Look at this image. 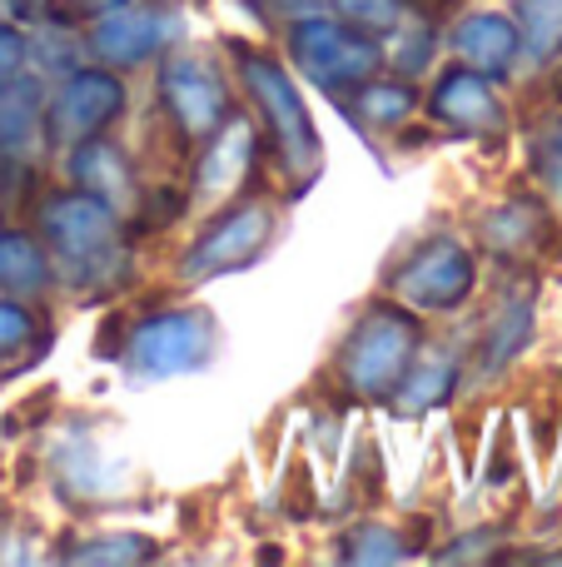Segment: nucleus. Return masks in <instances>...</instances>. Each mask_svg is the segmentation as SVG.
I'll return each mask as SVG.
<instances>
[{
    "label": "nucleus",
    "instance_id": "22",
    "mask_svg": "<svg viewBox=\"0 0 562 567\" xmlns=\"http://www.w3.org/2000/svg\"><path fill=\"white\" fill-rule=\"evenodd\" d=\"M20 55H25V45H20V35H15V30H10V25H0V80H10V75H15Z\"/></svg>",
    "mask_w": 562,
    "mask_h": 567
},
{
    "label": "nucleus",
    "instance_id": "13",
    "mask_svg": "<svg viewBox=\"0 0 562 567\" xmlns=\"http://www.w3.org/2000/svg\"><path fill=\"white\" fill-rule=\"evenodd\" d=\"M155 45H159V16L155 10H125V16H110L105 25H95V35H90V50L115 70L119 65L129 70Z\"/></svg>",
    "mask_w": 562,
    "mask_h": 567
},
{
    "label": "nucleus",
    "instance_id": "10",
    "mask_svg": "<svg viewBox=\"0 0 562 567\" xmlns=\"http://www.w3.org/2000/svg\"><path fill=\"white\" fill-rule=\"evenodd\" d=\"M473 289V265L458 245H428L418 259H408V269L398 275V293H408L424 309H454L464 293Z\"/></svg>",
    "mask_w": 562,
    "mask_h": 567
},
{
    "label": "nucleus",
    "instance_id": "5",
    "mask_svg": "<svg viewBox=\"0 0 562 567\" xmlns=\"http://www.w3.org/2000/svg\"><path fill=\"white\" fill-rule=\"evenodd\" d=\"M289 45H294L299 65L324 90H334V95H344L348 85H358V80H368L378 70L374 40H364V30L334 25V20H304V25H294Z\"/></svg>",
    "mask_w": 562,
    "mask_h": 567
},
{
    "label": "nucleus",
    "instance_id": "6",
    "mask_svg": "<svg viewBox=\"0 0 562 567\" xmlns=\"http://www.w3.org/2000/svg\"><path fill=\"white\" fill-rule=\"evenodd\" d=\"M269 239H274V209L239 205L205 229V239L185 255V269H179V275L195 284V279H209V275H225V269H244L264 255Z\"/></svg>",
    "mask_w": 562,
    "mask_h": 567
},
{
    "label": "nucleus",
    "instance_id": "11",
    "mask_svg": "<svg viewBox=\"0 0 562 567\" xmlns=\"http://www.w3.org/2000/svg\"><path fill=\"white\" fill-rule=\"evenodd\" d=\"M249 159H254V135L244 120H225V135H215L205 145L195 175V199H225L235 185H244Z\"/></svg>",
    "mask_w": 562,
    "mask_h": 567
},
{
    "label": "nucleus",
    "instance_id": "14",
    "mask_svg": "<svg viewBox=\"0 0 562 567\" xmlns=\"http://www.w3.org/2000/svg\"><path fill=\"white\" fill-rule=\"evenodd\" d=\"M75 179L90 189V199H110V205H119V195H125L129 209L139 205V189H135V179H129L125 159H119V150H110L105 140H90V145H80Z\"/></svg>",
    "mask_w": 562,
    "mask_h": 567
},
{
    "label": "nucleus",
    "instance_id": "9",
    "mask_svg": "<svg viewBox=\"0 0 562 567\" xmlns=\"http://www.w3.org/2000/svg\"><path fill=\"white\" fill-rule=\"evenodd\" d=\"M434 120L454 135H488L498 140L508 130V115L498 95L483 85V75L468 65H454L434 90Z\"/></svg>",
    "mask_w": 562,
    "mask_h": 567
},
{
    "label": "nucleus",
    "instance_id": "16",
    "mask_svg": "<svg viewBox=\"0 0 562 567\" xmlns=\"http://www.w3.org/2000/svg\"><path fill=\"white\" fill-rule=\"evenodd\" d=\"M518 45L538 65L562 55V0H518Z\"/></svg>",
    "mask_w": 562,
    "mask_h": 567
},
{
    "label": "nucleus",
    "instance_id": "8",
    "mask_svg": "<svg viewBox=\"0 0 562 567\" xmlns=\"http://www.w3.org/2000/svg\"><path fill=\"white\" fill-rule=\"evenodd\" d=\"M205 353H209V319H199V313H159V319L139 323L135 339H129V363L139 373H149V379L195 369Z\"/></svg>",
    "mask_w": 562,
    "mask_h": 567
},
{
    "label": "nucleus",
    "instance_id": "2",
    "mask_svg": "<svg viewBox=\"0 0 562 567\" xmlns=\"http://www.w3.org/2000/svg\"><path fill=\"white\" fill-rule=\"evenodd\" d=\"M418 349V329L414 319H404V309L378 303L364 313V323L354 329V339L339 353V373H344L348 393L358 399H384L388 389H398V379L408 373Z\"/></svg>",
    "mask_w": 562,
    "mask_h": 567
},
{
    "label": "nucleus",
    "instance_id": "17",
    "mask_svg": "<svg viewBox=\"0 0 562 567\" xmlns=\"http://www.w3.org/2000/svg\"><path fill=\"white\" fill-rule=\"evenodd\" d=\"M0 284L10 293H40L50 284L45 249H35L25 235H0Z\"/></svg>",
    "mask_w": 562,
    "mask_h": 567
},
{
    "label": "nucleus",
    "instance_id": "18",
    "mask_svg": "<svg viewBox=\"0 0 562 567\" xmlns=\"http://www.w3.org/2000/svg\"><path fill=\"white\" fill-rule=\"evenodd\" d=\"M364 105V125H404L408 110H414V90L408 85H374L358 95Z\"/></svg>",
    "mask_w": 562,
    "mask_h": 567
},
{
    "label": "nucleus",
    "instance_id": "21",
    "mask_svg": "<svg viewBox=\"0 0 562 567\" xmlns=\"http://www.w3.org/2000/svg\"><path fill=\"white\" fill-rule=\"evenodd\" d=\"M533 155H538V169H543V175H548V179H553V185L562 189V125H553L543 140H538V150H533Z\"/></svg>",
    "mask_w": 562,
    "mask_h": 567
},
{
    "label": "nucleus",
    "instance_id": "7",
    "mask_svg": "<svg viewBox=\"0 0 562 567\" xmlns=\"http://www.w3.org/2000/svg\"><path fill=\"white\" fill-rule=\"evenodd\" d=\"M119 100H125V90H119L105 70H85V75H75L55 95V105H50L45 120H40V135L60 150L85 145L100 125H110V120L119 115Z\"/></svg>",
    "mask_w": 562,
    "mask_h": 567
},
{
    "label": "nucleus",
    "instance_id": "20",
    "mask_svg": "<svg viewBox=\"0 0 562 567\" xmlns=\"http://www.w3.org/2000/svg\"><path fill=\"white\" fill-rule=\"evenodd\" d=\"M354 30H394L398 16H404V0H339Z\"/></svg>",
    "mask_w": 562,
    "mask_h": 567
},
{
    "label": "nucleus",
    "instance_id": "23",
    "mask_svg": "<svg viewBox=\"0 0 562 567\" xmlns=\"http://www.w3.org/2000/svg\"><path fill=\"white\" fill-rule=\"evenodd\" d=\"M125 6V0H65V10H60V16H105V10H119Z\"/></svg>",
    "mask_w": 562,
    "mask_h": 567
},
{
    "label": "nucleus",
    "instance_id": "15",
    "mask_svg": "<svg viewBox=\"0 0 562 567\" xmlns=\"http://www.w3.org/2000/svg\"><path fill=\"white\" fill-rule=\"evenodd\" d=\"M40 120H45L40 85L35 80H10V85L0 90V150H6V155H25L40 140Z\"/></svg>",
    "mask_w": 562,
    "mask_h": 567
},
{
    "label": "nucleus",
    "instance_id": "4",
    "mask_svg": "<svg viewBox=\"0 0 562 567\" xmlns=\"http://www.w3.org/2000/svg\"><path fill=\"white\" fill-rule=\"evenodd\" d=\"M159 110L179 140H199L229 120V90L205 55H175L159 75Z\"/></svg>",
    "mask_w": 562,
    "mask_h": 567
},
{
    "label": "nucleus",
    "instance_id": "19",
    "mask_svg": "<svg viewBox=\"0 0 562 567\" xmlns=\"http://www.w3.org/2000/svg\"><path fill=\"white\" fill-rule=\"evenodd\" d=\"M15 343H35V349H45V343H40L35 313H30L25 303H0V369H10L6 353L15 349Z\"/></svg>",
    "mask_w": 562,
    "mask_h": 567
},
{
    "label": "nucleus",
    "instance_id": "12",
    "mask_svg": "<svg viewBox=\"0 0 562 567\" xmlns=\"http://www.w3.org/2000/svg\"><path fill=\"white\" fill-rule=\"evenodd\" d=\"M458 55H464L468 70L478 75H508V65L518 60V25H508L503 16H473L464 30L454 35Z\"/></svg>",
    "mask_w": 562,
    "mask_h": 567
},
{
    "label": "nucleus",
    "instance_id": "1",
    "mask_svg": "<svg viewBox=\"0 0 562 567\" xmlns=\"http://www.w3.org/2000/svg\"><path fill=\"white\" fill-rule=\"evenodd\" d=\"M40 229H45L50 255L65 265V275L85 284L119 279V235L100 209V199L55 195L50 205H40Z\"/></svg>",
    "mask_w": 562,
    "mask_h": 567
},
{
    "label": "nucleus",
    "instance_id": "3",
    "mask_svg": "<svg viewBox=\"0 0 562 567\" xmlns=\"http://www.w3.org/2000/svg\"><path fill=\"white\" fill-rule=\"evenodd\" d=\"M239 65H244L249 95L264 105V120H269V130H274L279 165L289 169L294 189H304L309 179L319 175V159H324V150H319L314 125H309L304 105H299V95L289 90L284 70H279L269 55H259V50H244V45H239Z\"/></svg>",
    "mask_w": 562,
    "mask_h": 567
}]
</instances>
